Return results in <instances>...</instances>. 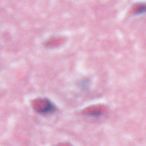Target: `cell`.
<instances>
[{"mask_svg":"<svg viewBox=\"0 0 146 146\" xmlns=\"http://www.w3.org/2000/svg\"><path fill=\"white\" fill-rule=\"evenodd\" d=\"M34 110L40 114H48L55 110L54 104L47 99H37L33 102Z\"/></svg>","mask_w":146,"mask_h":146,"instance_id":"cell-1","label":"cell"},{"mask_svg":"<svg viewBox=\"0 0 146 146\" xmlns=\"http://www.w3.org/2000/svg\"><path fill=\"white\" fill-rule=\"evenodd\" d=\"M145 6L144 5H140L135 9V14H141L145 12Z\"/></svg>","mask_w":146,"mask_h":146,"instance_id":"cell-2","label":"cell"}]
</instances>
